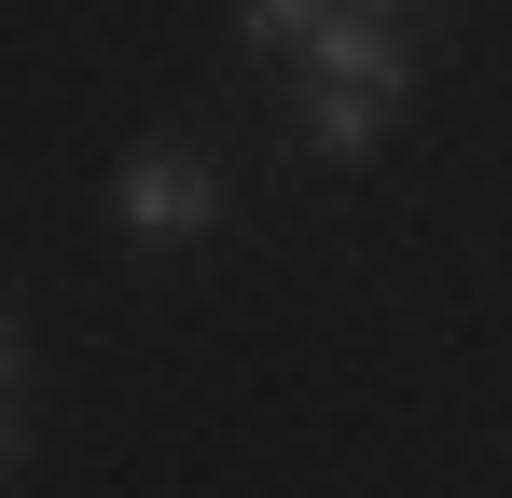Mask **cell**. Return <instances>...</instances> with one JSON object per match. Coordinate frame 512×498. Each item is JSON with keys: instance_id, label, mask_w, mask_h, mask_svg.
Listing matches in <instances>:
<instances>
[{"instance_id": "cell-4", "label": "cell", "mask_w": 512, "mask_h": 498, "mask_svg": "<svg viewBox=\"0 0 512 498\" xmlns=\"http://www.w3.org/2000/svg\"><path fill=\"white\" fill-rule=\"evenodd\" d=\"M0 485H14V388H0Z\"/></svg>"}, {"instance_id": "cell-6", "label": "cell", "mask_w": 512, "mask_h": 498, "mask_svg": "<svg viewBox=\"0 0 512 498\" xmlns=\"http://www.w3.org/2000/svg\"><path fill=\"white\" fill-rule=\"evenodd\" d=\"M0 388H14V346H0Z\"/></svg>"}, {"instance_id": "cell-5", "label": "cell", "mask_w": 512, "mask_h": 498, "mask_svg": "<svg viewBox=\"0 0 512 498\" xmlns=\"http://www.w3.org/2000/svg\"><path fill=\"white\" fill-rule=\"evenodd\" d=\"M333 14H388V0H333Z\"/></svg>"}, {"instance_id": "cell-3", "label": "cell", "mask_w": 512, "mask_h": 498, "mask_svg": "<svg viewBox=\"0 0 512 498\" xmlns=\"http://www.w3.org/2000/svg\"><path fill=\"white\" fill-rule=\"evenodd\" d=\"M236 14H250V42H263V56H305V42L333 28V0H236Z\"/></svg>"}, {"instance_id": "cell-2", "label": "cell", "mask_w": 512, "mask_h": 498, "mask_svg": "<svg viewBox=\"0 0 512 498\" xmlns=\"http://www.w3.org/2000/svg\"><path fill=\"white\" fill-rule=\"evenodd\" d=\"M111 208H125V236H208V222H222V180L194 153H139Z\"/></svg>"}, {"instance_id": "cell-1", "label": "cell", "mask_w": 512, "mask_h": 498, "mask_svg": "<svg viewBox=\"0 0 512 498\" xmlns=\"http://www.w3.org/2000/svg\"><path fill=\"white\" fill-rule=\"evenodd\" d=\"M402 42H388V28H319V42H305V139H319V153H374V139H388V111H402Z\"/></svg>"}]
</instances>
